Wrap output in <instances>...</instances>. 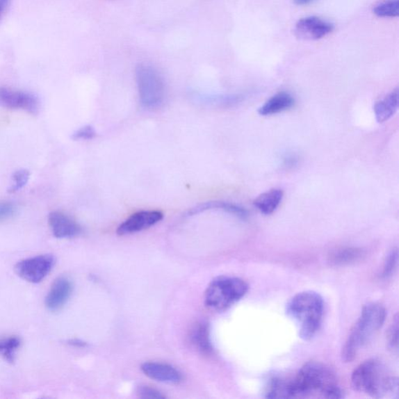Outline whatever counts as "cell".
Wrapping results in <instances>:
<instances>
[{
  "instance_id": "obj_1",
  "label": "cell",
  "mask_w": 399,
  "mask_h": 399,
  "mask_svg": "<svg viewBox=\"0 0 399 399\" xmlns=\"http://www.w3.org/2000/svg\"><path fill=\"white\" fill-rule=\"evenodd\" d=\"M288 393L289 398L344 397L334 373L325 364L315 361L305 364L295 377L288 380Z\"/></svg>"
},
{
  "instance_id": "obj_2",
  "label": "cell",
  "mask_w": 399,
  "mask_h": 399,
  "mask_svg": "<svg viewBox=\"0 0 399 399\" xmlns=\"http://www.w3.org/2000/svg\"><path fill=\"white\" fill-rule=\"evenodd\" d=\"M352 389L372 398H398V379L376 359L366 360L354 370Z\"/></svg>"
},
{
  "instance_id": "obj_3",
  "label": "cell",
  "mask_w": 399,
  "mask_h": 399,
  "mask_svg": "<svg viewBox=\"0 0 399 399\" xmlns=\"http://www.w3.org/2000/svg\"><path fill=\"white\" fill-rule=\"evenodd\" d=\"M286 313L298 326L300 337L304 341L311 340L323 323V298L314 291L299 293L288 301Z\"/></svg>"
},
{
  "instance_id": "obj_4",
  "label": "cell",
  "mask_w": 399,
  "mask_h": 399,
  "mask_svg": "<svg viewBox=\"0 0 399 399\" xmlns=\"http://www.w3.org/2000/svg\"><path fill=\"white\" fill-rule=\"evenodd\" d=\"M385 319L386 311L382 305L370 302L364 307L343 348L342 357L345 363H350L356 359L360 350L381 329Z\"/></svg>"
},
{
  "instance_id": "obj_5",
  "label": "cell",
  "mask_w": 399,
  "mask_h": 399,
  "mask_svg": "<svg viewBox=\"0 0 399 399\" xmlns=\"http://www.w3.org/2000/svg\"><path fill=\"white\" fill-rule=\"evenodd\" d=\"M247 283L237 277L220 276L212 281L205 293L206 307L216 311L227 310L248 291Z\"/></svg>"
},
{
  "instance_id": "obj_6",
  "label": "cell",
  "mask_w": 399,
  "mask_h": 399,
  "mask_svg": "<svg viewBox=\"0 0 399 399\" xmlns=\"http://www.w3.org/2000/svg\"><path fill=\"white\" fill-rule=\"evenodd\" d=\"M136 76L140 104L147 109H156L163 104L165 86L157 70L149 65H140Z\"/></svg>"
},
{
  "instance_id": "obj_7",
  "label": "cell",
  "mask_w": 399,
  "mask_h": 399,
  "mask_svg": "<svg viewBox=\"0 0 399 399\" xmlns=\"http://www.w3.org/2000/svg\"><path fill=\"white\" fill-rule=\"evenodd\" d=\"M55 265V257L42 254L19 261L15 272L19 277L31 283H40L51 271Z\"/></svg>"
},
{
  "instance_id": "obj_8",
  "label": "cell",
  "mask_w": 399,
  "mask_h": 399,
  "mask_svg": "<svg viewBox=\"0 0 399 399\" xmlns=\"http://www.w3.org/2000/svg\"><path fill=\"white\" fill-rule=\"evenodd\" d=\"M334 26L330 22L316 16L306 17L300 19L295 25V34L300 40H319L334 31Z\"/></svg>"
},
{
  "instance_id": "obj_9",
  "label": "cell",
  "mask_w": 399,
  "mask_h": 399,
  "mask_svg": "<svg viewBox=\"0 0 399 399\" xmlns=\"http://www.w3.org/2000/svg\"><path fill=\"white\" fill-rule=\"evenodd\" d=\"M0 106L10 109H23L32 115L40 112V102L34 95L0 88Z\"/></svg>"
},
{
  "instance_id": "obj_10",
  "label": "cell",
  "mask_w": 399,
  "mask_h": 399,
  "mask_svg": "<svg viewBox=\"0 0 399 399\" xmlns=\"http://www.w3.org/2000/svg\"><path fill=\"white\" fill-rule=\"evenodd\" d=\"M163 218V214L158 211H141L129 217L117 229L120 236L138 233V231L153 227Z\"/></svg>"
},
{
  "instance_id": "obj_11",
  "label": "cell",
  "mask_w": 399,
  "mask_h": 399,
  "mask_svg": "<svg viewBox=\"0 0 399 399\" xmlns=\"http://www.w3.org/2000/svg\"><path fill=\"white\" fill-rule=\"evenodd\" d=\"M73 288V283L67 277L61 276L56 279L47 295L46 306L48 310L60 311L72 297Z\"/></svg>"
},
{
  "instance_id": "obj_12",
  "label": "cell",
  "mask_w": 399,
  "mask_h": 399,
  "mask_svg": "<svg viewBox=\"0 0 399 399\" xmlns=\"http://www.w3.org/2000/svg\"><path fill=\"white\" fill-rule=\"evenodd\" d=\"M48 221L51 233L58 239L75 237L81 233L79 224L63 212H51Z\"/></svg>"
},
{
  "instance_id": "obj_13",
  "label": "cell",
  "mask_w": 399,
  "mask_h": 399,
  "mask_svg": "<svg viewBox=\"0 0 399 399\" xmlns=\"http://www.w3.org/2000/svg\"><path fill=\"white\" fill-rule=\"evenodd\" d=\"M141 370L147 377L159 382L179 384L183 380L181 373L169 364L147 362L141 366Z\"/></svg>"
},
{
  "instance_id": "obj_14",
  "label": "cell",
  "mask_w": 399,
  "mask_h": 399,
  "mask_svg": "<svg viewBox=\"0 0 399 399\" xmlns=\"http://www.w3.org/2000/svg\"><path fill=\"white\" fill-rule=\"evenodd\" d=\"M190 338L191 343L204 355L209 356L213 352V347H212L210 338L209 326L207 323L199 321L195 325L190 331Z\"/></svg>"
},
{
  "instance_id": "obj_15",
  "label": "cell",
  "mask_w": 399,
  "mask_h": 399,
  "mask_svg": "<svg viewBox=\"0 0 399 399\" xmlns=\"http://www.w3.org/2000/svg\"><path fill=\"white\" fill-rule=\"evenodd\" d=\"M295 104L293 96L287 92H282L275 95L259 108L261 115H270L282 113L292 108Z\"/></svg>"
},
{
  "instance_id": "obj_16",
  "label": "cell",
  "mask_w": 399,
  "mask_h": 399,
  "mask_svg": "<svg viewBox=\"0 0 399 399\" xmlns=\"http://www.w3.org/2000/svg\"><path fill=\"white\" fill-rule=\"evenodd\" d=\"M398 89L394 90L375 106V113L378 123H384L391 119L398 108Z\"/></svg>"
},
{
  "instance_id": "obj_17",
  "label": "cell",
  "mask_w": 399,
  "mask_h": 399,
  "mask_svg": "<svg viewBox=\"0 0 399 399\" xmlns=\"http://www.w3.org/2000/svg\"><path fill=\"white\" fill-rule=\"evenodd\" d=\"M283 191L280 189H272L263 193L257 197L254 202L255 207L263 215H271L279 208L282 198Z\"/></svg>"
},
{
  "instance_id": "obj_18",
  "label": "cell",
  "mask_w": 399,
  "mask_h": 399,
  "mask_svg": "<svg viewBox=\"0 0 399 399\" xmlns=\"http://www.w3.org/2000/svg\"><path fill=\"white\" fill-rule=\"evenodd\" d=\"M364 255L361 249L343 247L333 251L329 256V261L334 266H349L361 260Z\"/></svg>"
},
{
  "instance_id": "obj_19",
  "label": "cell",
  "mask_w": 399,
  "mask_h": 399,
  "mask_svg": "<svg viewBox=\"0 0 399 399\" xmlns=\"http://www.w3.org/2000/svg\"><path fill=\"white\" fill-rule=\"evenodd\" d=\"M212 209L222 210L241 218H246L248 215L247 211L240 206L224 202H210L197 205L189 211L188 215H196Z\"/></svg>"
},
{
  "instance_id": "obj_20",
  "label": "cell",
  "mask_w": 399,
  "mask_h": 399,
  "mask_svg": "<svg viewBox=\"0 0 399 399\" xmlns=\"http://www.w3.org/2000/svg\"><path fill=\"white\" fill-rule=\"evenodd\" d=\"M266 397L268 398H289L288 380L280 377L270 380L266 387Z\"/></svg>"
},
{
  "instance_id": "obj_21",
  "label": "cell",
  "mask_w": 399,
  "mask_h": 399,
  "mask_svg": "<svg viewBox=\"0 0 399 399\" xmlns=\"http://www.w3.org/2000/svg\"><path fill=\"white\" fill-rule=\"evenodd\" d=\"M22 340L17 336H10L0 339V357L6 361L14 363L15 353L20 348Z\"/></svg>"
},
{
  "instance_id": "obj_22",
  "label": "cell",
  "mask_w": 399,
  "mask_h": 399,
  "mask_svg": "<svg viewBox=\"0 0 399 399\" xmlns=\"http://www.w3.org/2000/svg\"><path fill=\"white\" fill-rule=\"evenodd\" d=\"M378 17L394 18L399 15V0H384L373 10Z\"/></svg>"
},
{
  "instance_id": "obj_23",
  "label": "cell",
  "mask_w": 399,
  "mask_h": 399,
  "mask_svg": "<svg viewBox=\"0 0 399 399\" xmlns=\"http://www.w3.org/2000/svg\"><path fill=\"white\" fill-rule=\"evenodd\" d=\"M13 184L10 186L8 192L10 194H14L24 188L29 181L30 172L28 170H19L13 175Z\"/></svg>"
},
{
  "instance_id": "obj_24",
  "label": "cell",
  "mask_w": 399,
  "mask_h": 399,
  "mask_svg": "<svg viewBox=\"0 0 399 399\" xmlns=\"http://www.w3.org/2000/svg\"><path fill=\"white\" fill-rule=\"evenodd\" d=\"M398 261V250L393 249L391 251L384 263L382 272V279H389L393 275L397 270Z\"/></svg>"
},
{
  "instance_id": "obj_25",
  "label": "cell",
  "mask_w": 399,
  "mask_h": 399,
  "mask_svg": "<svg viewBox=\"0 0 399 399\" xmlns=\"http://www.w3.org/2000/svg\"><path fill=\"white\" fill-rule=\"evenodd\" d=\"M17 212V207L11 202H0V222L10 220Z\"/></svg>"
},
{
  "instance_id": "obj_26",
  "label": "cell",
  "mask_w": 399,
  "mask_h": 399,
  "mask_svg": "<svg viewBox=\"0 0 399 399\" xmlns=\"http://www.w3.org/2000/svg\"><path fill=\"white\" fill-rule=\"evenodd\" d=\"M388 344L392 350H398V315L392 321L388 332Z\"/></svg>"
},
{
  "instance_id": "obj_27",
  "label": "cell",
  "mask_w": 399,
  "mask_h": 399,
  "mask_svg": "<svg viewBox=\"0 0 399 399\" xmlns=\"http://www.w3.org/2000/svg\"><path fill=\"white\" fill-rule=\"evenodd\" d=\"M138 395L140 398L145 399H159L165 398L162 392L156 389L147 387V386H141V387L138 389Z\"/></svg>"
},
{
  "instance_id": "obj_28",
  "label": "cell",
  "mask_w": 399,
  "mask_h": 399,
  "mask_svg": "<svg viewBox=\"0 0 399 399\" xmlns=\"http://www.w3.org/2000/svg\"><path fill=\"white\" fill-rule=\"evenodd\" d=\"M96 136L95 129L92 126L83 127L77 130L72 136L73 140H92Z\"/></svg>"
},
{
  "instance_id": "obj_29",
  "label": "cell",
  "mask_w": 399,
  "mask_h": 399,
  "mask_svg": "<svg viewBox=\"0 0 399 399\" xmlns=\"http://www.w3.org/2000/svg\"><path fill=\"white\" fill-rule=\"evenodd\" d=\"M67 343L70 345L79 347V348H81V347H86L87 345L86 342H83V341L77 339H70L68 340Z\"/></svg>"
},
{
  "instance_id": "obj_30",
  "label": "cell",
  "mask_w": 399,
  "mask_h": 399,
  "mask_svg": "<svg viewBox=\"0 0 399 399\" xmlns=\"http://www.w3.org/2000/svg\"><path fill=\"white\" fill-rule=\"evenodd\" d=\"M314 0H293L294 3L298 6L308 5L309 3H311Z\"/></svg>"
},
{
  "instance_id": "obj_31",
  "label": "cell",
  "mask_w": 399,
  "mask_h": 399,
  "mask_svg": "<svg viewBox=\"0 0 399 399\" xmlns=\"http://www.w3.org/2000/svg\"><path fill=\"white\" fill-rule=\"evenodd\" d=\"M8 1V0H0V15H1L2 12L5 8V6Z\"/></svg>"
}]
</instances>
